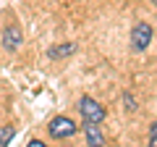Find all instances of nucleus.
<instances>
[{"mask_svg":"<svg viewBox=\"0 0 157 147\" xmlns=\"http://www.w3.org/2000/svg\"><path fill=\"white\" fill-rule=\"evenodd\" d=\"M47 131H50L52 139H68V137H73L78 131V126L73 124L68 116H55V118L50 121V126H47Z\"/></svg>","mask_w":157,"mask_h":147,"instance_id":"nucleus-1","label":"nucleus"},{"mask_svg":"<svg viewBox=\"0 0 157 147\" xmlns=\"http://www.w3.org/2000/svg\"><path fill=\"white\" fill-rule=\"evenodd\" d=\"M78 113L84 116V121H94V124H102V118H105V108H102L100 102L94 100V97L84 95L81 100H78Z\"/></svg>","mask_w":157,"mask_h":147,"instance_id":"nucleus-2","label":"nucleus"},{"mask_svg":"<svg viewBox=\"0 0 157 147\" xmlns=\"http://www.w3.org/2000/svg\"><path fill=\"white\" fill-rule=\"evenodd\" d=\"M152 42V26L149 24H136L134 32H131V45H134V50H147Z\"/></svg>","mask_w":157,"mask_h":147,"instance_id":"nucleus-3","label":"nucleus"},{"mask_svg":"<svg viewBox=\"0 0 157 147\" xmlns=\"http://www.w3.org/2000/svg\"><path fill=\"white\" fill-rule=\"evenodd\" d=\"M21 29L16 26V24H11V26H6L3 29V45H6V50H18V47H21Z\"/></svg>","mask_w":157,"mask_h":147,"instance_id":"nucleus-4","label":"nucleus"},{"mask_svg":"<svg viewBox=\"0 0 157 147\" xmlns=\"http://www.w3.org/2000/svg\"><path fill=\"white\" fill-rule=\"evenodd\" d=\"M84 134H86V142L89 145H105V137L100 131V124L94 121H84Z\"/></svg>","mask_w":157,"mask_h":147,"instance_id":"nucleus-5","label":"nucleus"},{"mask_svg":"<svg viewBox=\"0 0 157 147\" xmlns=\"http://www.w3.org/2000/svg\"><path fill=\"white\" fill-rule=\"evenodd\" d=\"M73 53H76V45H73V42H66V45L50 47V50H47V58H50V61H60V58H68V55H73Z\"/></svg>","mask_w":157,"mask_h":147,"instance_id":"nucleus-6","label":"nucleus"},{"mask_svg":"<svg viewBox=\"0 0 157 147\" xmlns=\"http://www.w3.org/2000/svg\"><path fill=\"white\" fill-rule=\"evenodd\" d=\"M16 137V129H11V126H6V129L0 131V145H8V142Z\"/></svg>","mask_w":157,"mask_h":147,"instance_id":"nucleus-7","label":"nucleus"},{"mask_svg":"<svg viewBox=\"0 0 157 147\" xmlns=\"http://www.w3.org/2000/svg\"><path fill=\"white\" fill-rule=\"evenodd\" d=\"M123 102H126V110H136V100L131 92H123Z\"/></svg>","mask_w":157,"mask_h":147,"instance_id":"nucleus-8","label":"nucleus"},{"mask_svg":"<svg viewBox=\"0 0 157 147\" xmlns=\"http://www.w3.org/2000/svg\"><path fill=\"white\" fill-rule=\"evenodd\" d=\"M149 145H155V147H157V121L152 124V129H149Z\"/></svg>","mask_w":157,"mask_h":147,"instance_id":"nucleus-9","label":"nucleus"},{"mask_svg":"<svg viewBox=\"0 0 157 147\" xmlns=\"http://www.w3.org/2000/svg\"><path fill=\"white\" fill-rule=\"evenodd\" d=\"M29 145H32V147H45V142H42V139H32Z\"/></svg>","mask_w":157,"mask_h":147,"instance_id":"nucleus-10","label":"nucleus"}]
</instances>
